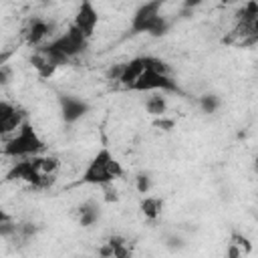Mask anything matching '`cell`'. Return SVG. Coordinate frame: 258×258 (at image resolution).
Listing matches in <instances>:
<instances>
[{
    "mask_svg": "<svg viewBox=\"0 0 258 258\" xmlns=\"http://www.w3.org/2000/svg\"><path fill=\"white\" fill-rule=\"evenodd\" d=\"M165 0H145L141 2L131 20H129V34H149L153 38H161L169 32L171 28V20L167 16L161 14Z\"/></svg>",
    "mask_w": 258,
    "mask_h": 258,
    "instance_id": "6da1fadb",
    "label": "cell"
},
{
    "mask_svg": "<svg viewBox=\"0 0 258 258\" xmlns=\"http://www.w3.org/2000/svg\"><path fill=\"white\" fill-rule=\"evenodd\" d=\"M125 169L121 161L113 155L109 147H101L85 165L81 173V183L85 185H103V183H115L119 177H123Z\"/></svg>",
    "mask_w": 258,
    "mask_h": 258,
    "instance_id": "7a4b0ae2",
    "label": "cell"
},
{
    "mask_svg": "<svg viewBox=\"0 0 258 258\" xmlns=\"http://www.w3.org/2000/svg\"><path fill=\"white\" fill-rule=\"evenodd\" d=\"M44 149H46L44 139L38 135V131L26 117L20 123V127L4 141L0 151H2V155L10 157V159H22V157L40 155V153H44Z\"/></svg>",
    "mask_w": 258,
    "mask_h": 258,
    "instance_id": "3957f363",
    "label": "cell"
},
{
    "mask_svg": "<svg viewBox=\"0 0 258 258\" xmlns=\"http://www.w3.org/2000/svg\"><path fill=\"white\" fill-rule=\"evenodd\" d=\"M127 91L133 93H173V95H183L179 83L171 77L169 69H157V67H147L129 87Z\"/></svg>",
    "mask_w": 258,
    "mask_h": 258,
    "instance_id": "277c9868",
    "label": "cell"
},
{
    "mask_svg": "<svg viewBox=\"0 0 258 258\" xmlns=\"http://www.w3.org/2000/svg\"><path fill=\"white\" fill-rule=\"evenodd\" d=\"M6 179H10V181H24V183H28L34 189H48L56 181V175L42 173L40 165H38V155H32V157L14 159L12 167L6 173Z\"/></svg>",
    "mask_w": 258,
    "mask_h": 258,
    "instance_id": "5b68a950",
    "label": "cell"
},
{
    "mask_svg": "<svg viewBox=\"0 0 258 258\" xmlns=\"http://www.w3.org/2000/svg\"><path fill=\"white\" fill-rule=\"evenodd\" d=\"M30 64H32V69L38 73V77L40 79H48V77H52L60 67H64V64H69L71 60L67 58V56H62L48 40L44 42V44H40V46H34L32 48V54H30Z\"/></svg>",
    "mask_w": 258,
    "mask_h": 258,
    "instance_id": "8992f818",
    "label": "cell"
},
{
    "mask_svg": "<svg viewBox=\"0 0 258 258\" xmlns=\"http://www.w3.org/2000/svg\"><path fill=\"white\" fill-rule=\"evenodd\" d=\"M234 36L242 38V46L254 44L258 40V2L256 0H246L238 10H236V26H234Z\"/></svg>",
    "mask_w": 258,
    "mask_h": 258,
    "instance_id": "52a82bcc",
    "label": "cell"
},
{
    "mask_svg": "<svg viewBox=\"0 0 258 258\" xmlns=\"http://www.w3.org/2000/svg\"><path fill=\"white\" fill-rule=\"evenodd\" d=\"M48 42H50L62 56H67L69 60L81 56V54L89 48V38H87L73 22L69 24V28H67L64 32H60L58 36H52Z\"/></svg>",
    "mask_w": 258,
    "mask_h": 258,
    "instance_id": "ba28073f",
    "label": "cell"
},
{
    "mask_svg": "<svg viewBox=\"0 0 258 258\" xmlns=\"http://www.w3.org/2000/svg\"><path fill=\"white\" fill-rule=\"evenodd\" d=\"M56 103H58L60 121L64 125H75L91 113V103L87 99L79 97V95H73V93L58 91L56 93Z\"/></svg>",
    "mask_w": 258,
    "mask_h": 258,
    "instance_id": "9c48e42d",
    "label": "cell"
},
{
    "mask_svg": "<svg viewBox=\"0 0 258 258\" xmlns=\"http://www.w3.org/2000/svg\"><path fill=\"white\" fill-rule=\"evenodd\" d=\"M52 32H54V22L50 18H44V16H30L22 28V38L28 46H40L44 44L46 40L52 38Z\"/></svg>",
    "mask_w": 258,
    "mask_h": 258,
    "instance_id": "30bf717a",
    "label": "cell"
},
{
    "mask_svg": "<svg viewBox=\"0 0 258 258\" xmlns=\"http://www.w3.org/2000/svg\"><path fill=\"white\" fill-rule=\"evenodd\" d=\"M99 20H101V16H99V10H97V6L93 4V0H81L79 6H77V10H75L73 24H75L89 40L93 38L95 30H97V26H99Z\"/></svg>",
    "mask_w": 258,
    "mask_h": 258,
    "instance_id": "8fae6325",
    "label": "cell"
},
{
    "mask_svg": "<svg viewBox=\"0 0 258 258\" xmlns=\"http://www.w3.org/2000/svg\"><path fill=\"white\" fill-rule=\"evenodd\" d=\"M24 119H26V113L20 105L6 101V99H0V137L12 135Z\"/></svg>",
    "mask_w": 258,
    "mask_h": 258,
    "instance_id": "7c38bea8",
    "label": "cell"
},
{
    "mask_svg": "<svg viewBox=\"0 0 258 258\" xmlns=\"http://www.w3.org/2000/svg\"><path fill=\"white\" fill-rule=\"evenodd\" d=\"M101 216H103V210H101V202L95 200V198H89L85 202H81L77 208H75V218H77V224L81 228H93L101 222Z\"/></svg>",
    "mask_w": 258,
    "mask_h": 258,
    "instance_id": "4fadbf2b",
    "label": "cell"
},
{
    "mask_svg": "<svg viewBox=\"0 0 258 258\" xmlns=\"http://www.w3.org/2000/svg\"><path fill=\"white\" fill-rule=\"evenodd\" d=\"M97 252L101 256H107V258H129L133 254V250L129 246V240L121 234H111L107 238V242Z\"/></svg>",
    "mask_w": 258,
    "mask_h": 258,
    "instance_id": "5bb4252c",
    "label": "cell"
},
{
    "mask_svg": "<svg viewBox=\"0 0 258 258\" xmlns=\"http://www.w3.org/2000/svg\"><path fill=\"white\" fill-rule=\"evenodd\" d=\"M167 107H169L167 97H165V93H159V91L149 93V97L143 101V109L151 117H165Z\"/></svg>",
    "mask_w": 258,
    "mask_h": 258,
    "instance_id": "9a60e30c",
    "label": "cell"
},
{
    "mask_svg": "<svg viewBox=\"0 0 258 258\" xmlns=\"http://www.w3.org/2000/svg\"><path fill=\"white\" fill-rule=\"evenodd\" d=\"M139 210H141V214H143L145 220L155 222V220L161 216V212H163V200H161L159 196H149V194H145V196L141 198V202H139Z\"/></svg>",
    "mask_w": 258,
    "mask_h": 258,
    "instance_id": "2e32d148",
    "label": "cell"
},
{
    "mask_svg": "<svg viewBox=\"0 0 258 258\" xmlns=\"http://www.w3.org/2000/svg\"><path fill=\"white\" fill-rule=\"evenodd\" d=\"M196 103H198V107L204 115H216L222 109V97L218 93H212V91L202 93Z\"/></svg>",
    "mask_w": 258,
    "mask_h": 258,
    "instance_id": "e0dca14e",
    "label": "cell"
},
{
    "mask_svg": "<svg viewBox=\"0 0 258 258\" xmlns=\"http://www.w3.org/2000/svg\"><path fill=\"white\" fill-rule=\"evenodd\" d=\"M16 228H18V222L10 214H6L2 210V206H0V238L12 240L14 234H16Z\"/></svg>",
    "mask_w": 258,
    "mask_h": 258,
    "instance_id": "ac0fdd59",
    "label": "cell"
},
{
    "mask_svg": "<svg viewBox=\"0 0 258 258\" xmlns=\"http://www.w3.org/2000/svg\"><path fill=\"white\" fill-rule=\"evenodd\" d=\"M38 165H40V171L42 173H48V175H56L58 167H60V159L56 155H38Z\"/></svg>",
    "mask_w": 258,
    "mask_h": 258,
    "instance_id": "d6986e66",
    "label": "cell"
},
{
    "mask_svg": "<svg viewBox=\"0 0 258 258\" xmlns=\"http://www.w3.org/2000/svg\"><path fill=\"white\" fill-rule=\"evenodd\" d=\"M133 181H135V189H137V194H141V196L149 194L151 187H153V177H151L149 171H139V173H135Z\"/></svg>",
    "mask_w": 258,
    "mask_h": 258,
    "instance_id": "ffe728a7",
    "label": "cell"
},
{
    "mask_svg": "<svg viewBox=\"0 0 258 258\" xmlns=\"http://www.w3.org/2000/svg\"><path fill=\"white\" fill-rule=\"evenodd\" d=\"M230 242L236 244L244 254H250V252H252V242H250V238H248L246 234H242V232H236V230H234V232L230 234Z\"/></svg>",
    "mask_w": 258,
    "mask_h": 258,
    "instance_id": "44dd1931",
    "label": "cell"
},
{
    "mask_svg": "<svg viewBox=\"0 0 258 258\" xmlns=\"http://www.w3.org/2000/svg\"><path fill=\"white\" fill-rule=\"evenodd\" d=\"M14 79V69L10 62H2L0 64V87H8Z\"/></svg>",
    "mask_w": 258,
    "mask_h": 258,
    "instance_id": "7402d4cb",
    "label": "cell"
},
{
    "mask_svg": "<svg viewBox=\"0 0 258 258\" xmlns=\"http://www.w3.org/2000/svg\"><path fill=\"white\" fill-rule=\"evenodd\" d=\"M99 187L103 189V200H105L107 204L119 202V191H117V187H115L113 183H103V185H99Z\"/></svg>",
    "mask_w": 258,
    "mask_h": 258,
    "instance_id": "603a6c76",
    "label": "cell"
},
{
    "mask_svg": "<svg viewBox=\"0 0 258 258\" xmlns=\"http://www.w3.org/2000/svg\"><path fill=\"white\" fill-rule=\"evenodd\" d=\"M119 75H121V62L109 64V67H107V71H105V79H107V81H111V83H117Z\"/></svg>",
    "mask_w": 258,
    "mask_h": 258,
    "instance_id": "cb8c5ba5",
    "label": "cell"
},
{
    "mask_svg": "<svg viewBox=\"0 0 258 258\" xmlns=\"http://www.w3.org/2000/svg\"><path fill=\"white\" fill-rule=\"evenodd\" d=\"M165 244H167V248H169L171 252H177V250H181V248L185 246V242H183L181 236H169Z\"/></svg>",
    "mask_w": 258,
    "mask_h": 258,
    "instance_id": "d4e9b609",
    "label": "cell"
},
{
    "mask_svg": "<svg viewBox=\"0 0 258 258\" xmlns=\"http://www.w3.org/2000/svg\"><path fill=\"white\" fill-rule=\"evenodd\" d=\"M204 2H206V0H183V2H181V10H183V12H194V10H196L198 6H202Z\"/></svg>",
    "mask_w": 258,
    "mask_h": 258,
    "instance_id": "484cf974",
    "label": "cell"
},
{
    "mask_svg": "<svg viewBox=\"0 0 258 258\" xmlns=\"http://www.w3.org/2000/svg\"><path fill=\"white\" fill-rule=\"evenodd\" d=\"M226 256L228 258H240V256H244V252L236 246V244H232V242H228V248H226Z\"/></svg>",
    "mask_w": 258,
    "mask_h": 258,
    "instance_id": "4316f807",
    "label": "cell"
},
{
    "mask_svg": "<svg viewBox=\"0 0 258 258\" xmlns=\"http://www.w3.org/2000/svg\"><path fill=\"white\" fill-rule=\"evenodd\" d=\"M234 2H238V0H220L222 6H230V4H234Z\"/></svg>",
    "mask_w": 258,
    "mask_h": 258,
    "instance_id": "83f0119b",
    "label": "cell"
},
{
    "mask_svg": "<svg viewBox=\"0 0 258 258\" xmlns=\"http://www.w3.org/2000/svg\"><path fill=\"white\" fill-rule=\"evenodd\" d=\"M38 2H40L42 6H50V4H52V0H38Z\"/></svg>",
    "mask_w": 258,
    "mask_h": 258,
    "instance_id": "f1b7e54d",
    "label": "cell"
}]
</instances>
